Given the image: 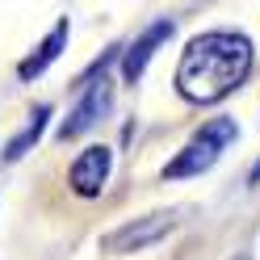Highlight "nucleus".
I'll return each instance as SVG.
<instances>
[{"label": "nucleus", "instance_id": "obj_1", "mask_svg": "<svg viewBox=\"0 0 260 260\" xmlns=\"http://www.w3.org/2000/svg\"><path fill=\"white\" fill-rule=\"evenodd\" d=\"M252 38L235 29H206L189 38L181 63H176V92L193 105H214L231 96L252 76Z\"/></svg>", "mask_w": 260, "mask_h": 260}, {"label": "nucleus", "instance_id": "obj_2", "mask_svg": "<svg viewBox=\"0 0 260 260\" xmlns=\"http://www.w3.org/2000/svg\"><path fill=\"white\" fill-rule=\"evenodd\" d=\"M235 139H239L235 118H210V122H202V130H193L189 143L164 164V181H189V176L210 172Z\"/></svg>", "mask_w": 260, "mask_h": 260}, {"label": "nucleus", "instance_id": "obj_3", "mask_svg": "<svg viewBox=\"0 0 260 260\" xmlns=\"http://www.w3.org/2000/svg\"><path fill=\"white\" fill-rule=\"evenodd\" d=\"M176 210H155V214H143L135 222H122L113 226V231L101 235V252L105 256H130V252H147L155 248L159 239H168L176 231Z\"/></svg>", "mask_w": 260, "mask_h": 260}, {"label": "nucleus", "instance_id": "obj_4", "mask_svg": "<svg viewBox=\"0 0 260 260\" xmlns=\"http://www.w3.org/2000/svg\"><path fill=\"white\" fill-rule=\"evenodd\" d=\"M109 105H113V84H109L105 76H101V80H88V88L80 92V101L72 105V113L59 122V139L68 143V139L88 135V130L109 113Z\"/></svg>", "mask_w": 260, "mask_h": 260}, {"label": "nucleus", "instance_id": "obj_5", "mask_svg": "<svg viewBox=\"0 0 260 260\" xmlns=\"http://www.w3.org/2000/svg\"><path fill=\"white\" fill-rule=\"evenodd\" d=\"M109 168H113V151L105 147V143L84 147V151L72 159V168H68L72 193H76V198H96V193L105 189V181H109Z\"/></svg>", "mask_w": 260, "mask_h": 260}, {"label": "nucleus", "instance_id": "obj_6", "mask_svg": "<svg viewBox=\"0 0 260 260\" xmlns=\"http://www.w3.org/2000/svg\"><path fill=\"white\" fill-rule=\"evenodd\" d=\"M172 34H176V21H172V17H159V21H151L135 42L126 46V51H122V80H126V84H139L143 72H147V63L155 59V51H159Z\"/></svg>", "mask_w": 260, "mask_h": 260}, {"label": "nucleus", "instance_id": "obj_7", "mask_svg": "<svg viewBox=\"0 0 260 260\" xmlns=\"http://www.w3.org/2000/svg\"><path fill=\"white\" fill-rule=\"evenodd\" d=\"M68 38H72V25H68V17H63V21L51 29V34H46V38L34 46V51H29V55L17 63V76H21V80H38L63 51H68Z\"/></svg>", "mask_w": 260, "mask_h": 260}, {"label": "nucleus", "instance_id": "obj_8", "mask_svg": "<svg viewBox=\"0 0 260 260\" xmlns=\"http://www.w3.org/2000/svg\"><path fill=\"white\" fill-rule=\"evenodd\" d=\"M46 118H51V105H38L34 113H29V122L17 130V135H13L9 139V147H5V159H9V164H17V159L29 151V147H34V143L42 139V130H46Z\"/></svg>", "mask_w": 260, "mask_h": 260}, {"label": "nucleus", "instance_id": "obj_9", "mask_svg": "<svg viewBox=\"0 0 260 260\" xmlns=\"http://www.w3.org/2000/svg\"><path fill=\"white\" fill-rule=\"evenodd\" d=\"M252 181H260V164H256V168H252Z\"/></svg>", "mask_w": 260, "mask_h": 260}, {"label": "nucleus", "instance_id": "obj_10", "mask_svg": "<svg viewBox=\"0 0 260 260\" xmlns=\"http://www.w3.org/2000/svg\"><path fill=\"white\" fill-rule=\"evenodd\" d=\"M231 260H252V256H248V252H239V256H231Z\"/></svg>", "mask_w": 260, "mask_h": 260}]
</instances>
